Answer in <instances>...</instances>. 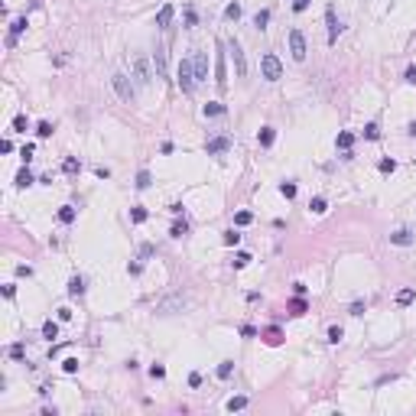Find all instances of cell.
<instances>
[{
    "label": "cell",
    "mask_w": 416,
    "mask_h": 416,
    "mask_svg": "<svg viewBox=\"0 0 416 416\" xmlns=\"http://www.w3.org/2000/svg\"><path fill=\"white\" fill-rule=\"evenodd\" d=\"M55 218H59L62 225H72V221L78 218V208H75V205H62V208H59V215H55Z\"/></svg>",
    "instance_id": "obj_17"
},
{
    "label": "cell",
    "mask_w": 416,
    "mask_h": 416,
    "mask_svg": "<svg viewBox=\"0 0 416 416\" xmlns=\"http://www.w3.org/2000/svg\"><path fill=\"white\" fill-rule=\"evenodd\" d=\"M413 299H416V289L413 286H406V289H400V293H397V306H410Z\"/></svg>",
    "instance_id": "obj_27"
},
{
    "label": "cell",
    "mask_w": 416,
    "mask_h": 416,
    "mask_svg": "<svg viewBox=\"0 0 416 416\" xmlns=\"http://www.w3.org/2000/svg\"><path fill=\"white\" fill-rule=\"evenodd\" d=\"M267 23H270V10H257V13H254V26H257V30H267Z\"/></svg>",
    "instance_id": "obj_33"
},
{
    "label": "cell",
    "mask_w": 416,
    "mask_h": 416,
    "mask_svg": "<svg viewBox=\"0 0 416 416\" xmlns=\"http://www.w3.org/2000/svg\"><path fill=\"white\" fill-rule=\"evenodd\" d=\"M377 169L384 172V176H390V172L397 169V159H393V156H384V159H380V163H377Z\"/></svg>",
    "instance_id": "obj_32"
},
{
    "label": "cell",
    "mask_w": 416,
    "mask_h": 416,
    "mask_svg": "<svg viewBox=\"0 0 416 416\" xmlns=\"http://www.w3.org/2000/svg\"><path fill=\"white\" fill-rule=\"evenodd\" d=\"M52 130H55V127H52L49 121H39V124H36V137H39V140H49Z\"/></svg>",
    "instance_id": "obj_31"
},
{
    "label": "cell",
    "mask_w": 416,
    "mask_h": 416,
    "mask_svg": "<svg viewBox=\"0 0 416 416\" xmlns=\"http://www.w3.org/2000/svg\"><path fill=\"white\" fill-rule=\"evenodd\" d=\"M147 218H150V212L143 205H134V208H130V221H134V225H143Z\"/></svg>",
    "instance_id": "obj_25"
},
{
    "label": "cell",
    "mask_w": 416,
    "mask_h": 416,
    "mask_svg": "<svg viewBox=\"0 0 416 416\" xmlns=\"http://www.w3.org/2000/svg\"><path fill=\"white\" fill-rule=\"evenodd\" d=\"M413 241H416V234L410 231V228H397V231L390 234V244L393 247H410Z\"/></svg>",
    "instance_id": "obj_10"
},
{
    "label": "cell",
    "mask_w": 416,
    "mask_h": 416,
    "mask_svg": "<svg viewBox=\"0 0 416 416\" xmlns=\"http://www.w3.org/2000/svg\"><path fill=\"white\" fill-rule=\"evenodd\" d=\"M225 111H228V108H225V104H221V101H208L205 108H202V114H205V117H221V114H225Z\"/></svg>",
    "instance_id": "obj_20"
},
{
    "label": "cell",
    "mask_w": 416,
    "mask_h": 416,
    "mask_svg": "<svg viewBox=\"0 0 416 416\" xmlns=\"http://www.w3.org/2000/svg\"><path fill=\"white\" fill-rule=\"evenodd\" d=\"M260 75H263L267 81H280V78H283V62H280V55L263 52V55H260Z\"/></svg>",
    "instance_id": "obj_2"
},
{
    "label": "cell",
    "mask_w": 416,
    "mask_h": 416,
    "mask_svg": "<svg viewBox=\"0 0 416 416\" xmlns=\"http://www.w3.org/2000/svg\"><path fill=\"white\" fill-rule=\"evenodd\" d=\"M176 85L182 88V94H192V91H195L198 81H195V68H192V62H189V59L179 62V68H176Z\"/></svg>",
    "instance_id": "obj_1"
},
{
    "label": "cell",
    "mask_w": 416,
    "mask_h": 416,
    "mask_svg": "<svg viewBox=\"0 0 416 416\" xmlns=\"http://www.w3.org/2000/svg\"><path fill=\"white\" fill-rule=\"evenodd\" d=\"M134 185H137V189H140V192H147L150 185H153V176H150V169H140V172H137Z\"/></svg>",
    "instance_id": "obj_19"
},
{
    "label": "cell",
    "mask_w": 416,
    "mask_h": 416,
    "mask_svg": "<svg viewBox=\"0 0 416 416\" xmlns=\"http://www.w3.org/2000/svg\"><path fill=\"white\" fill-rule=\"evenodd\" d=\"M260 338H263V342L270 345V348H276V345H283V332L276 329V325H270L267 332H260Z\"/></svg>",
    "instance_id": "obj_14"
},
{
    "label": "cell",
    "mask_w": 416,
    "mask_h": 416,
    "mask_svg": "<svg viewBox=\"0 0 416 416\" xmlns=\"http://www.w3.org/2000/svg\"><path fill=\"white\" fill-rule=\"evenodd\" d=\"M7 355H10L13 361H26V345L23 342H13L10 348H7Z\"/></svg>",
    "instance_id": "obj_22"
},
{
    "label": "cell",
    "mask_w": 416,
    "mask_h": 416,
    "mask_svg": "<svg viewBox=\"0 0 416 416\" xmlns=\"http://www.w3.org/2000/svg\"><path fill=\"white\" fill-rule=\"evenodd\" d=\"M241 335H244V338H257V335H260V332H257V329H254V325H241Z\"/></svg>",
    "instance_id": "obj_50"
},
{
    "label": "cell",
    "mask_w": 416,
    "mask_h": 416,
    "mask_svg": "<svg viewBox=\"0 0 416 416\" xmlns=\"http://www.w3.org/2000/svg\"><path fill=\"white\" fill-rule=\"evenodd\" d=\"M17 276H26V280H30V276H33V267H30V263H20V267H17Z\"/></svg>",
    "instance_id": "obj_51"
},
{
    "label": "cell",
    "mask_w": 416,
    "mask_h": 416,
    "mask_svg": "<svg viewBox=\"0 0 416 416\" xmlns=\"http://www.w3.org/2000/svg\"><path fill=\"white\" fill-rule=\"evenodd\" d=\"M325 17H329V46H335L338 43V33H342V23L335 20V10H332V7L325 10Z\"/></svg>",
    "instance_id": "obj_12"
},
{
    "label": "cell",
    "mask_w": 416,
    "mask_h": 416,
    "mask_svg": "<svg viewBox=\"0 0 416 416\" xmlns=\"http://www.w3.org/2000/svg\"><path fill=\"white\" fill-rule=\"evenodd\" d=\"M251 221H254V215L247 212V208H244V212H238V215H234V225H238V228H247Z\"/></svg>",
    "instance_id": "obj_36"
},
{
    "label": "cell",
    "mask_w": 416,
    "mask_h": 416,
    "mask_svg": "<svg viewBox=\"0 0 416 416\" xmlns=\"http://www.w3.org/2000/svg\"><path fill=\"white\" fill-rule=\"evenodd\" d=\"M403 78L410 81V85H416V65H410V68H406V75H403Z\"/></svg>",
    "instance_id": "obj_55"
},
{
    "label": "cell",
    "mask_w": 416,
    "mask_h": 416,
    "mask_svg": "<svg viewBox=\"0 0 416 416\" xmlns=\"http://www.w3.org/2000/svg\"><path fill=\"white\" fill-rule=\"evenodd\" d=\"M189 387H202V374H198V371L189 374Z\"/></svg>",
    "instance_id": "obj_52"
},
{
    "label": "cell",
    "mask_w": 416,
    "mask_h": 416,
    "mask_svg": "<svg viewBox=\"0 0 416 416\" xmlns=\"http://www.w3.org/2000/svg\"><path fill=\"white\" fill-rule=\"evenodd\" d=\"M94 176H98V179H108L111 169H108V166H94Z\"/></svg>",
    "instance_id": "obj_53"
},
{
    "label": "cell",
    "mask_w": 416,
    "mask_h": 416,
    "mask_svg": "<svg viewBox=\"0 0 416 416\" xmlns=\"http://www.w3.org/2000/svg\"><path fill=\"white\" fill-rule=\"evenodd\" d=\"M185 234H189V225H185V221H176V225L169 228V238H185Z\"/></svg>",
    "instance_id": "obj_35"
},
{
    "label": "cell",
    "mask_w": 416,
    "mask_h": 416,
    "mask_svg": "<svg viewBox=\"0 0 416 416\" xmlns=\"http://www.w3.org/2000/svg\"><path fill=\"white\" fill-rule=\"evenodd\" d=\"M140 257H143V260L153 257V244H143V247H140Z\"/></svg>",
    "instance_id": "obj_56"
},
{
    "label": "cell",
    "mask_w": 416,
    "mask_h": 416,
    "mask_svg": "<svg viewBox=\"0 0 416 416\" xmlns=\"http://www.w3.org/2000/svg\"><path fill=\"white\" fill-rule=\"evenodd\" d=\"M241 13H244V10H241V4H228L225 7V20H228V23H238Z\"/></svg>",
    "instance_id": "obj_26"
},
{
    "label": "cell",
    "mask_w": 416,
    "mask_h": 416,
    "mask_svg": "<svg viewBox=\"0 0 416 416\" xmlns=\"http://www.w3.org/2000/svg\"><path fill=\"white\" fill-rule=\"evenodd\" d=\"M62 172H65V176H78L81 172V159L78 156H65L62 159Z\"/></svg>",
    "instance_id": "obj_16"
},
{
    "label": "cell",
    "mask_w": 416,
    "mask_h": 416,
    "mask_svg": "<svg viewBox=\"0 0 416 416\" xmlns=\"http://www.w3.org/2000/svg\"><path fill=\"white\" fill-rule=\"evenodd\" d=\"M289 52H293L296 62H306L309 46H306V36H302V30H289Z\"/></svg>",
    "instance_id": "obj_5"
},
{
    "label": "cell",
    "mask_w": 416,
    "mask_h": 416,
    "mask_svg": "<svg viewBox=\"0 0 416 416\" xmlns=\"http://www.w3.org/2000/svg\"><path fill=\"white\" fill-rule=\"evenodd\" d=\"M127 273H130V276H140V273H143V263H140V260L127 263Z\"/></svg>",
    "instance_id": "obj_49"
},
{
    "label": "cell",
    "mask_w": 416,
    "mask_h": 416,
    "mask_svg": "<svg viewBox=\"0 0 416 416\" xmlns=\"http://www.w3.org/2000/svg\"><path fill=\"white\" fill-rule=\"evenodd\" d=\"M153 68H156V78H166V75H169V68H166V49H163V46H156V52H153Z\"/></svg>",
    "instance_id": "obj_11"
},
{
    "label": "cell",
    "mask_w": 416,
    "mask_h": 416,
    "mask_svg": "<svg viewBox=\"0 0 416 416\" xmlns=\"http://www.w3.org/2000/svg\"><path fill=\"white\" fill-rule=\"evenodd\" d=\"M251 260H254V257H251L247 251H238V254H234V260H231V267H234V270H244Z\"/></svg>",
    "instance_id": "obj_28"
},
{
    "label": "cell",
    "mask_w": 416,
    "mask_h": 416,
    "mask_svg": "<svg viewBox=\"0 0 416 416\" xmlns=\"http://www.w3.org/2000/svg\"><path fill=\"white\" fill-rule=\"evenodd\" d=\"M111 85H114V91H117V98H121V101L134 104V98H137V88H134V81H130L124 72H114V75H111Z\"/></svg>",
    "instance_id": "obj_3"
},
{
    "label": "cell",
    "mask_w": 416,
    "mask_h": 416,
    "mask_svg": "<svg viewBox=\"0 0 416 416\" xmlns=\"http://www.w3.org/2000/svg\"><path fill=\"white\" fill-rule=\"evenodd\" d=\"M231 374H234V361H221V364H218V377H221V380H228Z\"/></svg>",
    "instance_id": "obj_38"
},
{
    "label": "cell",
    "mask_w": 416,
    "mask_h": 416,
    "mask_svg": "<svg viewBox=\"0 0 416 416\" xmlns=\"http://www.w3.org/2000/svg\"><path fill=\"white\" fill-rule=\"evenodd\" d=\"M68 296H85V280H81V276H72V280H68Z\"/></svg>",
    "instance_id": "obj_24"
},
{
    "label": "cell",
    "mask_w": 416,
    "mask_h": 416,
    "mask_svg": "<svg viewBox=\"0 0 416 416\" xmlns=\"http://www.w3.org/2000/svg\"><path fill=\"white\" fill-rule=\"evenodd\" d=\"M221 241H225L228 247H238V244H241V234H238V231H234V228H231V231H225V238H221Z\"/></svg>",
    "instance_id": "obj_41"
},
{
    "label": "cell",
    "mask_w": 416,
    "mask_h": 416,
    "mask_svg": "<svg viewBox=\"0 0 416 416\" xmlns=\"http://www.w3.org/2000/svg\"><path fill=\"white\" fill-rule=\"evenodd\" d=\"M293 293L296 296H306V283H293Z\"/></svg>",
    "instance_id": "obj_58"
},
{
    "label": "cell",
    "mask_w": 416,
    "mask_h": 416,
    "mask_svg": "<svg viewBox=\"0 0 416 416\" xmlns=\"http://www.w3.org/2000/svg\"><path fill=\"white\" fill-rule=\"evenodd\" d=\"M150 377H153V380H163L166 377V367L163 364H153V367H150Z\"/></svg>",
    "instance_id": "obj_48"
},
{
    "label": "cell",
    "mask_w": 416,
    "mask_h": 416,
    "mask_svg": "<svg viewBox=\"0 0 416 416\" xmlns=\"http://www.w3.org/2000/svg\"><path fill=\"white\" fill-rule=\"evenodd\" d=\"M296 192H299V189H296V182H280V195L283 198H296Z\"/></svg>",
    "instance_id": "obj_37"
},
{
    "label": "cell",
    "mask_w": 416,
    "mask_h": 416,
    "mask_svg": "<svg viewBox=\"0 0 416 416\" xmlns=\"http://www.w3.org/2000/svg\"><path fill=\"white\" fill-rule=\"evenodd\" d=\"M257 143H260L263 150H270V147L276 143V127H270V124H267V127H260V134H257Z\"/></svg>",
    "instance_id": "obj_13"
},
{
    "label": "cell",
    "mask_w": 416,
    "mask_h": 416,
    "mask_svg": "<svg viewBox=\"0 0 416 416\" xmlns=\"http://www.w3.org/2000/svg\"><path fill=\"white\" fill-rule=\"evenodd\" d=\"M364 140H380V127L377 124H367L364 127Z\"/></svg>",
    "instance_id": "obj_42"
},
{
    "label": "cell",
    "mask_w": 416,
    "mask_h": 416,
    "mask_svg": "<svg viewBox=\"0 0 416 416\" xmlns=\"http://www.w3.org/2000/svg\"><path fill=\"white\" fill-rule=\"evenodd\" d=\"M33 156H36V147H33V143H26V147L20 150V159H23V163L30 166V159H33Z\"/></svg>",
    "instance_id": "obj_44"
},
{
    "label": "cell",
    "mask_w": 416,
    "mask_h": 416,
    "mask_svg": "<svg viewBox=\"0 0 416 416\" xmlns=\"http://www.w3.org/2000/svg\"><path fill=\"white\" fill-rule=\"evenodd\" d=\"M225 46H228V52H231V62H234V75L238 78H244L247 75V59H244V46H241V39H225Z\"/></svg>",
    "instance_id": "obj_4"
},
{
    "label": "cell",
    "mask_w": 416,
    "mask_h": 416,
    "mask_svg": "<svg viewBox=\"0 0 416 416\" xmlns=\"http://www.w3.org/2000/svg\"><path fill=\"white\" fill-rule=\"evenodd\" d=\"M62 371L65 374H78V358H65V361H62Z\"/></svg>",
    "instance_id": "obj_45"
},
{
    "label": "cell",
    "mask_w": 416,
    "mask_h": 416,
    "mask_svg": "<svg viewBox=\"0 0 416 416\" xmlns=\"http://www.w3.org/2000/svg\"><path fill=\"white\" fill-rule=\"evenodd\" d=\"M312 0H289V7H293V13H306Z\"/></svg>",
    "instance_id": "obj_46"
},
{
    "label": "cell",
    "mask_w": 416,
    "mask_h": 416,
    "mask_svg": "<svg viewBox=\"0 0 416 416\" xmlns=\"http://www.w3.org/2000/svg\"><path fill=\"white\" fill-rule=\"evenodd\" d=\"M55 312H59V322H68V319H72V309H65V306L55 309Z\"/></svg>",
    "instance_id": "obj_54"
},
{
    "label": "cell",
    "mask_w": 416,
    "mask_h": 416,
    "mask_svg": "<svg viewBox=\"0 0 416 416\" xmlns=\"http://www.w3.org/2000/svg\"><path fill=\"white\" fill-rule=\"evenodd\" d=\"M26 127H30L26 114H17V117H13V130H17V134H26Z\"/></svg>",
    "instance_id": "obj_40"
},
{
    "label": "cell",
    "mask_w": 416,
    "mask_h": 416,
    "mask_svg": "<svg viewBox=\"0 0 416 416\" xmlns=\"http://www.w3.org/2000/svg\"><path fill=\"white\" fill-rule=\"evenodd\" d=\"M172 17H176V4H163L159 13H156V30H169Z\"/></svg>",
    "instance_id": "obj_9"
},
{
    "label": "cell",
    "mask_w": 416,
    "mask_h": 416,
    "mask_svg": "<svg viewBox=\"0 0 416 416\" xmlns=\"http://www.w3.org/2000/svg\"><path fill=\"white\" fill-rule=\"evenodd\" d=\"M4 296H7V299H13V296H17V286H13V283H7V286H4Z\"/></svg>",
    "instance_id": "obj_57"
},
{
    "label": "cell",
    "mask_w": 416,
    "mask_h": 416,
    "mask_svg": "<svg viewBox=\"0 0 416 416\" xmlns=\"http://www.w3.org/2000/svg\"><path fill=\"white\" fill-rule=\"evenodd\" d=\"M192 68H195V81H208V52L198 49L192 59Z\"/></svg>",
    "instance_id": "obj_8"
},
{
    "label": "cell",
    "mask_w": 416,
    "mask_h": 416,
    "mask_svg": "<svg viewBox=\"0 0 416 416\" xmlns=\"http://www.w3.org/2000/svg\"><path fill=\"white\" fill-rule=\"evenodd\" d=\"M309 306H306V299L302 296H296V299H289V316H306Z\"/></svg>",
    "instance_id": "obj_23"
},
{
    "label": "cell",
    "mask_w": 416,
    "mask_h": 416,
    "mask_svg": "<svg viewBox=\"0 0 416 416\" xmlns=\"http://www.w3.org/2000/svg\"><path fill=\"white\" fill-rule=\"evenodd\" d=\"M247 403H251V400H247V397H231V400H228V403H225V410H228V413H234V410H244Z\"/></svg>",
    "instance_id": "obj_30"
},
{
    "label": "cell",
    "mask_w": 416,
    "mask_h": 416,
    "mask_svg": "<svg viewBox=\"0 0 416 416\" xmlns=\"http://www.w3.org/2000/svg\"><path fill=\"white\" fill-rule=\"evenodd\" d=\"M43 338H49V342H52V338H59V322L46 319V322H43Z\"/></svg>",
    "instance_id": "obj_29"
},
{
    "label": "cell",
    "mask_w": 416,
    "mask_h": 416,
    "mask_svg": "<svg viewBox=\"0 0 416 416\" xmlns=\"http://www.w3.org/2000/svg\"><path fill=\"white\" fill-rule=\"evenodd\" d=\"M231 147H234L231 137H212V140H205V153L208 156H221V153H228Z\"/></svg>",
    "instance_id": "obj_6"
},
{
    "label": "cell",
    "mask_w": 416,
    "mask_h": 416,
    "mask_svg": "<svg viewBox=\"0 0 416 416\" xmlns=\"http://www.w3.org/2000/svg\"><path fill=\"white\" fill-rule=\"evenodd\" d=\"M134 78H137V85H150V78H153L143 55H134Z\"/></svg>",
    "instance_id": "obj_7"
},
{
    "label": "cell",
    "mask_w": 416,
    "mask_h": 416,
    "mask_svg": "<svg viewBox=\"0 0 416 416\" xmlns=\"http://www.w3.org/2000/svg\"><path fill=\"white\" fill-rule=\"evenodd\" d=\"M30 185H36V179H33V172L23 166V169L17 172V189H30Z\"/></svg>",
    "instance_id": "obj_18"
},
{
    "label": "cell",
    "mask_w": 416,
    "mask_h": 416,
    "mask_svg": "<svg viewBox=\"0 0 416 416\" xmlns=\"http://www.w3.org/2000/svg\"><path fill=\"white\" fill-rule=\"evenodd\" d=\"M309 212L312 215H325V212H329V202H325L322 195H312L309 198Z\"/></svg>",
    "instance_id": "obj_21"
},
{
    "label": "cell",
    "mask_w": 416,
    "mask_h": 416,
    "mask_svg": "<svg viewBox=\"0 0 416 416\" xmlns=\"http://www.w3.org/2000/svg\"><path fill=\"white\" fill-rule=\"evenodd\" d=\"M342 338H345L342 325H332V329H329V342H332V345H338V342H342Z\"/></svg>",
    "instance_id": "obj_43"
},
{
    "label": "cell",
    "mask_w": 416,
    "mask_h": 416,
    "mask_svg": "<svg viewBox=\"0 0 416 416\" xmlns=\"http://www.w3.org/2000/svg\"><path fill=\"white\" fill-rule=\"evenodd\" d=\"M26 26H30V23H26V17H17V20L10 23V36H20V33H26Z\"/></svg>",
    "instance_id": "obj_34"
},
{
    "label": "cell",
    "mask_w": 416,
    "mask_h": 416,
    "mask_svg": "<svg viewBox=\"0 0 416 416\" xmlns=\"http://www.w3.org/2000/svg\"><path fill=\"white\" fill-rule=\"evenodd\" d=\"M406 130H410V137H416V121L410 124V127H406Z\"/></svg>",
    "instance_id": "obj_59"
},
{
    "label": "cell",
    "mask_w": 416,
    "mask_h": 416,
    "mask_svg": "<svg viewBox=\"0 0 416 416\" xmlns=\"http://www.w3.org/2000/svg\"><path fill=\"white\" fill-rule=\"evenodd\" d=\"M364 309H367V302H361V299H355V302H351V316H364Z\"/></svg>",
    "instance_id": "obj_47"
},
{
    "label": "cell",
    "mask_w": 416,
    "mask_h": 416,
    "mask_svg": "<svg viewBox=\"0 0 416 416\" xmlns=\"http://www.w3.org/2000/svg\"><path fill=\"white\" fill-rule=\"evenodd\" d=\"M335 147L342 150V153H348V150L355 147V134H351V130H342V134L335 137Z\"/></svg>",
    "instance_id": "obj_15"
},
{
    "label": "cell",
    "mask_w": 416,
    "mask_h": 416,
    "mask_svg": "<svg viewBox=\"0 0 416 416\" xmlns=\"http://www.w3.org/2000/svg\"><path fill=\"white\" fill-rule=\"evenodd\" d=\"M195 23H198V13H195V7H192V4H185V26L192 30Z\"/></svg>",
    "instance_id": "obj_39"
}]
</instances>
